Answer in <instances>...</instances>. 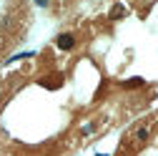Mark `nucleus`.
Listing matches in <instances>:
<instances>
[{
    "label": "nucleus",
    "mask_w": 158,
    "mask_h": 156,
    "mask_svg": "<svg viewBox=\"0 0 158 156\" xmlns=\"http://www.w3.org/2000/svg\"><path fill=\"white\" fill-rule=\"evenodd\" d=\"M121 15H123V5H115L113 13H110V18H121Z\"/></svg>",
    "instance_id": "3"
},
{
    "label": "nucleus",
    "mask_w": 158,
    "mask_h": 156,
    "mask_svg": "<svg viewBox=\"0 0 158 156\" xmlns=\"http://www.w3.org/2000/svg\"><path fill=\"white\" fill-rule=\"evenodd\" d=\"M48 3H50V0H35V5H40V8H45Z\"/></svg>",
    "instance_id": "4"
},
{
    "label": "nucleus",
    "mask_w": 158,
    "mask_h": 156,
    "mask_svg": "<svg viewBox=\"0 0 158 156\" xmlns=\"http://www.w3.org/2000/svg\"><path fill=\"white\" fill-rule=\"evenodd\" d=\"M75 46V41H73V35H68V33H63V35H58V48L60 50H70Z\"/></svg>",
    "instance_id": "1"
},
{
    "label": "nucleus",
    "mask_w": 158,
    "mask_h": 156,
    "mask_svg": "<svg viewBox=\"0 0 158 156\" xmlns=\"http://www.w3.org/2000/svg\"><path fill=\"white\" fill-rule=\"evenodd\" d=\"M135 139H138V141H146V139H148V128H141V131L135 133Z\"/></svg>",
    "instance_id": "2"
},
{
    "label": "nucleus",
    "mask_w": 158,
    "mask_h": 156,
    "mask_svg": "<svg viewBox=\"0 0 158 156\" xmlns=\"http://www.w3.org/2000/svg\"><path fill=\"white\" fill-rule=\"evenodd\" d=\"M95 156H106V154H95Z\"/></svg>",
    "instance_id": "5"
}]
</instances>
